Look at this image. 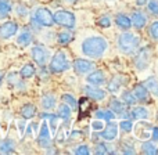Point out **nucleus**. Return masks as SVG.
I'll return each instance as SVG.
<instances>
[{
    "mask_svg": "<svg viewBox=\"0 0 158 155\" xmlns=\"http://www.w3.org/2000/svg\"><path fill=\"white\" fill-rule=\"evenodd\" d=\"M107 46H108V43L106 39L100 38V36H92V38H87L86 40H83L82 51L87 57L96 58L103 55V53L107 50Z\"/></svg>",
    "mask_w": 158,
    "mask_h": 155,
    "instance_id": "1",
    "label": "nucleus"
},
{
    "mask_svg": "<svg viewBox=\"0 0 158 155\" xmlns=\"http://www.w3.org/2000/svg\"><path fill=\"white\" fill-rule=\"evenodd\" d=\"M119 49L122 50L123 53H132L137 46H139V38L133 35L131 32H126V33H122L119 36Z\"/></svg>",
    "mask_w": 158,
    "mask_h": 155,
    "instance_id": "2",
    "label": "nucleus"
},
{
    "mask_svg": "<svg viewBox=\"0 0 158 155\" xmlns=\"http://www.w3.org/2000/svg\"><path fill=\"white\" fill-rule=\"evenodd\" d=\"M54 18V22H57L58 25L61 27H65V28H72L75 27V15L71 13V11H67V10H60L53 15Z\"/></svg>",
    "mask_w": 158,
    "mask_h": 155,
    "instance_id": "3",
    "label": "nucleus"
},
{
    "mask_svg": "<svg viewBox=\"0 0 158 155\" xmlns=\"http://www.w3.org/2000/svg\"><path fill=\"white\" fill-rule=\"evenodd\" d=\"M68 68H69V63H68V60H67L65 53L57 51L56 53V55L53 57V60H52L50 69H52L53 72H63V71H65V69H68Z\"/></svg>",
    "mask_w": 158,
    "mask_h": 155,
    "instance_id": "4",
    "label": "nucleus"
},
{
    "mask_svg": "<svg viewBox=\"0 0 158 155\" xmlns=\"http://www.w3.org/2000/svg\"><path fill=\"white\" fill-rule=\"evenodd\" d=\"M132 129L135 130L136 137L140 140H148L151 136V133H153V126H151L148 122H143V120H139Z\"/></svg>",
    "mask_w": 158,
    "mask_h": 155,
    "instance_id": "5",
    "label": "nucleus"
},
{
    "mask_svg": "<svg viewBox=\"0 0 158 155\" xmlns=\"http://www.w3.org/2000/svg\"><path fill=\"white\" fill-rule=\"evenodd\" d=\"M35 18L39 24L44 25V27H52L54 24V18H53V14L50 13V10L47 8L42 7V8H38L35 13Z\"/></svg>",
    "mask_w": 158,
    "mask_h": 155,
    "instance_id": "6",
    "label": "nucleus"
},
{
    "mask_svg": "<svg viewBox=\"0 0 158 155\" xmlns=\"http://www.w3.org/2000/svg\"><path fill=\"white\" fill-rule=\"evenodd\" d=\"M17 31H18V25L13 21H8V22H6V24H3L2 27H0V36L4 38V39L11 38L13 35L17 33Z\"/></svg>",
    "mask_w": 158,
    "mask_h": 155,
    "instance_id": "7",
    "label": "nucleus"
},
{
    "mask_svg": "<svg viewBox=\"0 0 158 155\" xmlns=\"http://www.w3.org/2000/svg\"><path fill=\"white\" fill-rule=\"evenodd\" d=\"M39 145L40 147H50L52 144V140H50V132H49V126L47 123H42V128H40V133H39Z\"/></svg>",
    "mask_w": 158,
    "mask_h": 155,
    "instance_id": "8",
    "label": "nucleus"
},
{
    "mask_svg": "<svg viewBox=\"0 0 158 155\" xmlns=\"http://www.w3.org/2000/svg\"><path fill=\"white\" fill-rule=\"evenodd\" d=\"M118 136V126L115 123H108L106 126V129L103 128V132H101V137L107 141H112L114 139H117Z\"/></svg>",
    "mask_w": 158,
    "mask_h": 155,
    "instance_id": "9",
    "label": "nucleus"
},
{
    "mask_svg": "<svg viewBox=\"0 0 158 155\" xmlns=\"http://www.w3.org/2000/svg\"><path fill=\"white\" fill-rule=\"evenodd\" d=\"M74 68H75V71H77V74L83 75V74H87L89 71H92L93 64L87 60H75Z\"/></svg>",
    "mask_w": 158,
    "mask_h": 155,
    "instance_id": "10",
    "label": "nucleus"
},
{
    "mask_svg": "<svg viewBox=\"0 0 158 155\" xmlns=\"http://www.w3.org/2000/svg\"><path fill=\"white\" fill-rule=\"evenodd\" d=\"M32 57H33V60L39 64V65H43V64L47 61V53H46V50H44L43 47L35 46L32 49Z\"/></svg>",
    "mask_w": 158,
    "mask_h": 155,
    "instance_id": "11",
    "label": "nucleus"
},
{
    "mask_svg": "<svg viewBox=\"0 0 158 155\" xmlns=\"http://www.w3.org/2000/svg\"><path fill=\"white\" fill-rule=\"evenodd\" d=\"M85 90H86V94L89 96L90 98H93L94 101H100V100H103V98L106 97L104 90L97 89V87H94V86H86L85 87Z\"/></svg>",
    "mask_w": 158,
    "mask_h": 155,
    "instance_id": "12",
    "label": "nucleus"
},
{
    "mask_svg": "<svg viewBox=\"0 0 158 155\" xmlns=\"http://www.w3.org/2000/svg\"><path fill=\"white\" fill-rule=\"evenodd\" d=\"M148 57H150V55H148V50L147 49L140 50L139 55L136 57V65H137V68L144 69L146 65H147V63H148Z\"/></svg>",
    "mask_w": 158,
    "mask_h": 155,
    "instance_id": "13",
    "label": "nucleus"
},
{
    "mask_svg": "<svg viewBox=\"0 0 158 155\" xmlns=\"http://www.w3.org/2000/svg\"><path fill=\"white\" fill-rule=\"evenodd\" d=\"M135 98L139 101H147L148 90L146 89L144 84H137V86H135Z\"/></svg>",
    "mask_w": 158,
    "mask_h": 155,
    "instance_id": "14",
    "label": "nucleus"
},
{
    "mask_svg": "<svg viewBox=\"0 0 158 155\" xmlns=\"http://www.w3.org/2000/svg\"><path fill=\"white\" fill-rule=\"evenodd\" d=\"M87 82L92 83L93 86H97V84H101L104 83V74L100 71H94L87 76Z\"/></svg>",
    "mask_w": 158,
    "mask_h": 155,
    "instance_id": "15",
    "label": "nucleus"
},
{
    "mask_svg": "<svg viewBox=\"0 0 158 155\" xmlns=\"http://www.w3.org/2000/svg\"><path fill=\"white\" fill-rule=\"evenodd\" d=\"M131 22H132V25H135V28L142 29V28L146 25V17L143 15L142 13H135L133 15H132Z\"/></svg>",
    "mask_w": 158,
    "mask_h": 155,
    "instance_id": "16",
    "label": "nucleus"
},
{
    "mask_svg": "<svg viewBox=\"0 0 158 155\" xmlns=\"http://www.w3.org/2000/svg\"><path fill=\"white\" fill-rule=\"evenodd\" d=\"M79 107H81V118L82 116H86L87 114H89L90 108H92V101L89 100V98L86 97H82L81 100H79Z\"/></svg>",
    "mask_w": 158,
    "mask_h": 155,
    "instance_id": "17",
    "label": "nucleus"
},
{
    "mask_svg": "<svg viewBox=\"0 0 158 155\" xmlns=\"http://www.w3.org/2000/svg\"><path fill=\"white\" fill-rule=\"evenodd\" d=\"M36 114V107L32 105V104H25L21 109V115L25 118V119H31L33 118Z\"/></svg>",
    "mask_w": 158,
    "mask_h": 155,
    "instance_id": "18",
    "label": "nucleus"
},
{
    "mask_svg": "<svg viewBox=\"0 0 158 155\" xmlns=\"http://www.w3.org/2000/svg\"><path fill=\"white\" fill-rule=\"evenodd\" d=\"M132 115H133V118L137 120H144V119H147L148 112H147V109L143 108V107H137V108L133 109Z\"/></svg>",
    "mask_w": 158,
    "mask_h": 155,
    "instance_id": "19",
    "label": "nucleus"
},
{
    "mask_svg": "<svg viewBox=\"0 0 158 155\" xmlns=\"http://www.w3.org/2000/svg\"><path fill=\"white\" fill-rule=\"evenodd\" d=\"M144 86H146V89L150 90V92L153 93L154 96H157V97H158V80H157L156 78L147 79V82L144 83Z\"/></svg>",
    "mask_w": 158,
    "mask_h": 155,
    "instance_id": "20",
    "label": "nucleus"
},
{
    "mask_svg": "<svg viewBox=\"0 0 158 155\" xmlns=\"http://www.w3.org/2000/svg\"><path fill=\"white\" fill-rule=\"evenodd\" d=\"M117 24H118V27L123 28V29H129V28L132 27L131 19H129L126 15H123V14H119V15H117Z\"/></svg>",
    "mask_w": 158,
    "mask_h": 155,
    "instance_id": "21",
    "label": "nucleus"
},
{
    "mask_svg": "<svg viewBox=\"0 0 158 155\" xmlns=\"http://www.w3.org/2000/svg\"><path fill=\"white\" fill-rule=\"evenodd\" d=\"M96 116H97L98 119H104L106 122H111L115 118V114L111 111H101V109H98V111L96 112Z\"/></svg>",
    "mask_w": 158,
    "mask_h": 155,
    "instance_id": "22",
    "label": "nucleus"
},
{
    "mask_svg": "<svg viewBox=\"0 0 158 155\" xmlns=\"http://www.w3.org/2000/svg\"><path fill=\"white\" fill-rule=\"evenodd\" d=\"M0 151L4 154H10V153H14V143L11 140H3L0 143Z\"/></svg>",
    "mask_w": 158,
    "mask_h": 155,
    "instance_id": "23",
    "label": "nucleus"
},
{
    "mask_svg": "<svg viewBox=\"0 0 158 155\" xmlns=\"http://www.w3.org/2000/svg\"><path fill=\"white\" fill-rule=\"evenodd\" d=\"M42 105H43L46 109H52L53 107L56 105V98H54V96L46 94L43 98H42Z\"/></svg>",
    "mask_w": 158,
    "mask_h": 155,
    "instance_id": "24",
    "label": "nucleus"
},
{
    "mask_svg": "<svg viewBox=\"0 0 158 155\" xmlns=\"http://www.w3.org/2000/svg\"><path fill=\"white\" fill-rule=\"evenodd\" d=\"M142 151H143V154H147V155L158 154V150L156 148V145H154L153 143H150V141H146L144 144L142 145Z\"/></svg>",
    "mask_w": 158,
    "mask_h": 155,
    "instance_id": "25",
    "label": "nucleus"
},
{
    "mask_svg": "<svg viewBox=\"0 0 158 155\" xmlns=\"http://www.w3.org/2000/svg\"><path fill=\"white\" fill-rule=\"evenodd\" d=\"M58 116L63 118V119H69V116H71V108H69V105L61 104L58 107Z\"/></svg>",
    "mask_w": 158,
    "mask_h": 155,
    "instance_id": "26",
    "label": "nucleus"
},
{
    "mask_svg": "<svg viewBox=\"0 0 158 155\" xmlns=\"http://www.w3.org/2000/svg\"><path fill=\"white\" fill-rule=\"evenodd\" d=\"M17 42H18V44H21V46H28V44L32 42V35H31L29 32H22L21 35L18 36Z\"/></svg>",
    "mask_w": 158,
    "mask_h": 155,
    "instance_id": "27",
    "label": "nucleus"
},
{
    "mask_svg": "<svg viewBox=\"0 0 158 155\" xmlns=\"http://www.w3.org/2000/svg\"><path fill=\"white\" fill-rule=\"evenodd\" d=\"M42 116H43L44 119H49V120H50V126H52V133H56V129H57V123H58V116H57V115L43 114Z\"/></svg>",
    "mask_w": 158,
    "mask_h": 155,
    "instance_id": "28",
    "label": "nucleus"
},
{
    "mask_svg": "<svg viewBox=\"0 0 158 155\" xmlns=\"http://www.w3.org/2000/svg\"><path fill=\"white\" fill-rule=\"evenodd\" d=\"M35 75V67L32 65V64H27V65H24V68L21 69V76L22 78H31Z\"/></svg>",
    "mask_w": 158,
    "mask_h": 155,
    "instance_id": "29",
    "label": "nucleus"
},
{
    "mask_svg": "<svg viewBox=\"0 0 158 155\" xmlns=\"http://www.w3.org/2000/svg\"><path fill=\"white\" fill-rule=\"evenodd\" d=\"M11 11V4L8 0H0V15H7Z\"/></svg>",
    "mask_w": 158,
    "mask_h": 155,
    "instance_id": "30",
    "label": "nucleus"
},
{
    "mask_svg": "<svg viewBox=\"0 0 158 155\" xmlns=\"http://www.w3.org/2000/svg\"><path fill=\"white\" fill-rule=\"evenodd\" d=\"M61 100H63V101H65V103L68 104L69 107H72V108H77V105H78L77 100H75V98L72 97L71 94H63V97H61Z\"/></svg>",
    "mask_w": 158,
    "mask_h": 155,
    "instance_id": "31",
    "label": "nucleus"
},
{
    "mask_svg": "<svg viewBox=\"0 0 158 155\" xmlns=\"http://www.w3.org/2000/svg\"><path fill=\"white\" fill-rule=\"evenodd\" d=\"M71 39H72V36L69 35L68 32H61L60 35H58V43L67 44V43H69V42H71Z\"/></svg>",
    "mask_w": 158,
    "mask_h": 155,
    "instance_id": "32",
    "label": "nucleus"
},
{
    "mask_svg": "<svg viewBox=\"0 0 158 155\" xmlns=\"http://www.w3.org/2000/svg\"><path fill=\"white\" fill-rule=\"evenodd\" d=\"M122 100L125 101L128 105H133V104L136 103V98H135L133 96H132L131 93H128V92H125V93L122 94Z\"/></svg>",
    "mask_w": 158,
    "mask_h": 155,
    "instance_id": "33",
    "label": "nucleus"
},
{
    "mask_svg": "<svg viewBox=\"0 0 158 155\" xmlns=\"http://www.w3.org/2000/svg\"><path fill=\"white\" fill-rule=\"evenodd\" d=\"M111 109L114 112H118V114H121V112H123V105L119 103V101L112 100L111 101Z\"/></svg>",
    "mask_w": 158,
    "mask_h": 155,
    "instance_id": "34",
    "label": "nucleus"
},
{
    "mask_svg": "<svg viewBox=\"0 0 158 155\" xmlns=\"http://www.w3.org/2000/svg\"><path fill=\"white\" fill-rule=\"evenodd\" d=\"M150 35L153 39H156V40H158V21L153 22L150 27Z\"/></svg>",
    "mask_w": 158,
    "mask_h": 155,
    "instance_id": "35",
    "label": "nucleus"
},
{
    "mask_svg": "<svg viewBox=\"0 0 158 155\" xmlns=\"http://www.w3.org/2000/svg\"><path fill=\"white\" fill-rule=\"evenodd\" d=\"M119 125H121V129H122L123 132H131L132 128H133V123H132L129 119L128 120H122Z\"/></svg>",
    "mask_w": 158,
    "mask_h": 155,
    "instance_id": "36",
    "label": "nucleus"
},
{
    "mask_svg": "<svg viewBox=\"0 0 158 155\" xmlns=\"http://www.w3.org/2000/svg\"><path fill=\"white\" fill-rule=\"evenodd\" d=\"M148 10L153 14H158V2L157 0H150V2H148Z\"/></svg>",
    "mask_w": 158,
    "mask_h": 155,
    "instance_id": "37",
    "label": "nucleus"
},
{
    "mask_svg": "<svg viewBox=\"0 0 158 155\" xmlns=\"http://www.w3.org/2000/svg\"><path fill=\"white\" fill-rule=\"evenodd\" d=\"M98 25H100V27H104V28H108L110 25H111V21H110L108 17H101V18L98 19Z\"/></svg>",
    "mask_w": 158,
    "mask_h": 155,
    "instance_id": "38",
    "label": "nucleus"
},
{
    "mask_svg": "<svg viewBox=\"0 0 158 155\" xmlns=\"http://www.w3.org/2000/svg\"><path fill=\"white\" fill-rule=\"evenodd\" d=\"M118 89H119V82H117V79H114V80L108 84V90L110 92H118Z\"/></svg>",
    "mask_w": 158,
    "mask_h": 155,
    "instance_id": "39",
    "label": "nucleus"
},
{
    "mask_svg": "<svg viewBox=\"0 0 158 155\" xmlns=\"http://www.w3.org/2000/svg\"><path fill=\"white\" fill-rule=\"evenodd\" d=\"M75 153H77L78 155H87V154H89L90 153V151H89V148H87V145H79V148H78V150L77 151H75Z\"/></svg>",
    "mask_w": 158,
    "mask_h": 155,
    "instance_id": "40",
    "label": "nucleus"
},
{
    "mask_svg": "<svg viewBox=\"0 0 158 155\" xmlns=\"http://www.w3.org/2000/svg\"><path fill=\"white\" fill-rule=\"evenodd\" d=\"M92 128H93V130H103L104 123H101L100 120H94V122L92 123Z\"/></svg>",
    "mask_w": 158,
    "mask_h": 155,
    "instance_id": "41",
    "label": "nucleus"
},
{
    "mask_svg": "<svg viewBox=\"0 0 158 155\" xmlns=\"http://www.w3.org/2000/svg\"><path fill=\"white\" fill-rule=\"evenodd\" d=\"M108 153V150H107V147L104 144H98L97 148H96V154H107Z\"/></svg>",
    "mask_w": 158,
    "mask_h": 155,
    "instance_id": "42",
    "label": "nucleus"
},
{
    "mask_svg": "<svg viewBox=\"0 0 158 155\" xmlns=\"http://www.w3.org/2000/svg\"><path fill=\"white\" fill-rule=\"evenodd\" d=\"M153 139L154 140H158V128H153Z\"/></svg>",
    "mask_w": 158,
    "mask_h": 155,
    "instance_id": "43",
    "label": "nucleus"
},
{
    "mask_svg": "<svg viewBox=\"0 0 158 155\" xmlns=\"http://www.w3.org/2000/svg\"><path fill=\"white\" fill-rule=\"evenodd\" d=\"M123 154H135V150H133V148H123Z\"/></svg>",
    "mask_w": 158,
    "mask_h": 155,
    "instance_id": "44",
    "label": "nucleus"
},
{
    "mask_svg": "<svg viewBox=\"0 0 158 155\" xmlns=\"http://www.w3.org/2000/svg\"><path fill=\"white\" fill-rule=\"evenodd\" d=\"M146 2H147V0H137L136 3H137V4H139V6H143V4H144V3H146Z\"/></svg>",
    "mask_w": 158,
    "mask_h": 155,
    "instance_id": "45",
    "label": "nucleus"
},
{
    "mask_svg": "<svg viewBox=\"0 0 158 155\" xmlns=\"http://www.w3.org/2000/svg\"><path fill=\"white\" fill-rule=\"evenodd\" d=\"M0 83H2V75H0Z\"/></svg>",
    "mask_w": 158,
    "mask_h": 155,
    "instance_id": "46",
    "label": "nucleus"
}]
</instances>
